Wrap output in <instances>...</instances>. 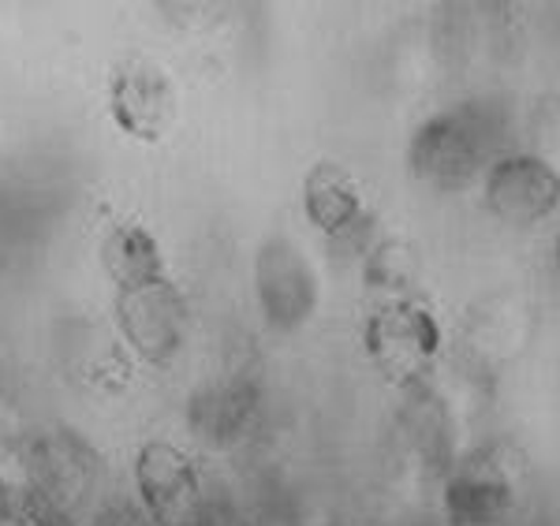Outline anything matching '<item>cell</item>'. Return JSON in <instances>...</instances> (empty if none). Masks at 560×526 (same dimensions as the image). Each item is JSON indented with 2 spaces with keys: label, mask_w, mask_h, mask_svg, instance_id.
<instances>
[{
  "label": "cell",
  "mask_w": 560,
  "mask_h": 526,
  "mask_svg": "<svg viewBox=\"0 0 560 526\" xmlns=\"http://www.w3.org/2000/svg\"><path fill=\"white\" fill-rule=\"evenodd\" d=\"M116 322L142 359L165 366L184 348L187 299L176 292L173 280H161V284L139 288V292H124L120 306H116Z\"/></svg>",
  "instance_id": "cell-5"
},
{
  "label": "cell",
  "mask_w": 560,
  "mask_h": 526,
  "mask_svg": "<svg viewBox=\"0 0 560 526\" xmlns=\"http://www.w3.org/2000/svg\"><path fill=\"white\" fill-rule=\"evenodd\" d=\"M535 124H538V139L546 142L549 150H560V97L541 102Z\"/></svg>",
  "instance_id": "cell-14"
},
{
  "label": "cell",
  "mask_w": 560,
  "mask_h": 526,
  "mask_svg": "<svg viewBox=\"0 0 560 526\" xmlns=\"http://www.w3.org/2000/svg\"><path fill=\"white\" fill-rule=\"evenodd\" d=\"M303 206L318 229L329 235L332 243H363L370 235V213L363 210L355 184L340 165H322L311 168L303 184Z\"/></svg>",
  "instance_id": "cell-9"
},
{
  "label": "cell",
  "mask_w": 560,
  "mask_h": 526,
  "mask_svg": "<svg viewBox=\"0 0 560 526\" xmlns=\"http://www.w3.org/2000/svg\"><path fill=\"white\" fill-rule=\"evenodd\" d=\"M255 388L247 381H213V385L198 388L187 404V419L195 433L206 441H232L255 419Z\"/></svg>",
  "instance_id": "cell-11"
},
{
  "label": "cell",
  "mask_w": 560,
  "mask_h": 526,
  "mask_svg": "<svg viewBox=\"0 0 560 526\" xmlns=\"http://www.w3.org/2000/svg\"><path fill=\"white\" fill-rule=\"evenodd\" d=\"M102 266H105V273L113 277L120 295L168 280L158 239H153L147 229H139V224H120V229H113L105 235Z\"/></svg>",
  "instance_id": "cell-10"
},
{
  "label": "cell",
  "mask_w": 560,
  "mask_h": 526,
  "mask_svg": "<svg viewBox=\"0 0 560 526\" xmlns=\"http://www.w3.org/2000/svg\"><path fill=\"white\" fill-rule=\"evenodd\" d=\"M504 120L493 105H464L427 120L411 139V168L433 187H464L501 147Z\"/></svg>",
  "instance_id": "cell-1"
},
{
  "label": "cell",
  "mask_w": 560,
  "mask_h": 526,
  "mask_svg": "<svg viewBox=\"0 0 560 526\" xmlns=\"http://www.w3.org/2000/svg\"><path fill=\"white\" fill-rule=\"evenodd\" d=\"M255 292L266 322L280 332L300 329L318 306V277L292 239H266L255 258Z\"/></svg>",
  "instance_id": "cell-3"
},
{
  "label": "cell",
  "mask_w": 560,
  "mask_h": 526,
  "mask_svg": "<svg viewBox=\"0 0 560 526\" xmlns=\"http://www.w3.org/2000/svg\"><path fill=\"white\" fill-rule=\"evenodd\" d=\"M135 482L142 493V512L158 526H206L210 504H206L202 482L187 456L165 441H153L142 448L135 464Z\"/></svg>",
  "instance_id": "cell-2"
},
{
  "label": "cell",
  "mask_w": 560,
  "mask_h": 526,
  "mask_svg": "<svg viewBox=\"0 0 560 526\" xmlns=\"http://www.w3.org/2000/svg\"><path fill=\"white\" fill-rule=\"evenodd\" d=\"M108 113L131 139L158 142L176 120V86L158 63L128 60L113 71L108 83Z\"/></svg>",
  "instance_id": "cell-4"
},
{
  "label": "cell",
  "mask_w": 560,
  "mask_h": 526,
  "mask_svg": "<svg viewBox=\"0 0 560 526\" xmlns=\"http://www.w3.org/2000/svg\"><path fill=\"white\" fill-rule=\"evenodd\" d=\"M366 277L374 288H388V292H400L415 280V258L404 243H374L366 258Z\"/></svg>",
  "instance_id": "cell-13"
},
{
  "label": "cell",
  "mask_w": 560,
  "mask_h": 526,
  "mask_svg": "<svg viewBox=\"0 0 560 526\" xmlns=\"http://www.w3.org/2000/svg\"><path fill=\"white\" fill-rule=\"evenodd\" d=\"M486 198H490L497 217L530 224L557 210L560 176L541 157H501L493 161L490 176H486Z\"/></svg>",
  "instance_id": "cell-7"
},
{
  "label": "cell",
  "mask_w": 560,
  "mask_h": 526,
  "mask_svg": "<svg viewBox=\"0 0 560 526\" xmlns=\"http://www.w3.org/2000/svg\"><path fill=\"white\" fill-rule=\"evenodd\" d=\"M445 504H448V515H453L459 526H493L509 512L512 486L493 464L475 459V464H467L453 482H448Z\"/></svg>",
  "instance_id": "cell-12"
},
{
  "label": "cell",
  "mask_w": 560,
  "mask_h": 526,
  "mask_svg": "<svg viewBox=\"0 0 560 526\" xmlns=\"http://www.w3.org/2000/svg\"><path fill=\"white\" fill-rule=\"evenodd\" d=\"M102 526H158L150 519L142 507H131V504H120V507H113V512H105V519Z\"/></svg>",
  "instance_id": "cell-15"
},
{
  "label": "cell",
  "mask_w": 560,
  "mask_h": 526,
  "mask_svg": "<svg viewBox=\"0 0 560 526\" xmlns=\"http://www.w3.org/2000/svg\"><path fill=\"white\" fill-rule=\"evenodd\" d=\"M441 343L438 322L415 303L382 306L366 325V351L382 370L408 377L433 359Z\"/></svg>",
  "instance_id": "cell-6"
},
{
  "label": "cell",
  "mask_w": 560,
  "mask_h": 526,
  "mask_svg": "<svg viewBox=\"0 0 560 526\" xmlns=\"http://www.w3.org/2000/svg\"><path fill=\"white\" fill-rule=\"evenodd\" d=\"M557 273H560V239H557Z\"/></svg>",
  "instance_id": "cell-16"
},
{
  "label": "cell",
  "mask_w": 560,
  "mask_h": 526,
  "mask_svg": "<svg viewBox=\"0 0 560 526\" xmlns=\"http://www.w3.org/2000/svg\"><path fill=\"white\" fill-rule=\"evenodd\" d=\"M31 470H34L31 496H38V501L57 507V512L71 515L90 496V489H94L97 464L75 437L57 433V437L34 441Z\"/></svg>",
  "instance_id": "cell-8"
}]
</instances>
